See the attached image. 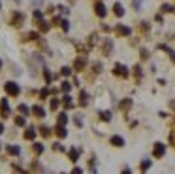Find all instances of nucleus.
I'll use <instances>...</instances> for the list:
<instances>
[{
    "label": "nucleus",
    "mask_w": 175,
    "mask_h": 174,
    "mask_svg": "<svg viewBox=\"0 0 175 174\" xmlns=\"http://www.w3.org/2000/svg\"><path fill=\"white\" fill-rule=\"evenodd\" d=\"M169 108H171V110H175V100H171V102H169Z\"/></svg>",
    "instance_id": "obj_50"
},
{
    "label": "nucleus",
    "mask_w": 175,
    "mask_h": 174,
    "mask_svg": "<svg viewBox=\"0 0 175 174\" xmlns=\"http://www.w3.org/2000/svg\"><path fill=\"white\" fill-rule=\"evenodd\" d=\"M113 32H115V36H119V38H126V36L132 34V29L128 27V25H124V23H117L115 27H113Z\"/></svg>",
    "instance_id": "obj_2"
},
{
    "label": "nucleus",
    "mask_w": 175,
    "mask_h": 174,
    "mask_svg": "<svg viewBox=\"0 0 175 174\" xmlns=\"http://www.w3.org/2000/svg\"><path fill=\"white\" fill-rule=\"evenodd\" d=\"M164 155H166V144H164V142H154L153 157H154V159H162Z\"/></svg>",
    "instance_id": "obj_5"
},
{
    "label": "nucleus",
    "mask_w": 175,
    "mask_h": 174,
    "mask_svg": "<svg viewBox=\"0 0 175 174\" xmlns=\"http://www.w3.org/2000/svg\"><path fill=\"white\" fill-rule=\"evenodd\" d=\"M141 4H143V0H134L132 6H134V10H136V12H141Z\"/></svg>",
    "instance_id": "obj_40"
},
{
    "label": "nucleus",
    "mask_w": 175,
    "mask_h": 174,
    "mask_svg": "<svg viewBox=\"0 0 175 174\" xmlns=\"http://www.w3.org/2000/svg\"><path fill=\"white\" fill-rule=\"evenodd\" d=\"M74 123L79 127V129L83 127V119H81V116H74Z\"/></svg>",
    "instance_id": "obj_43"
},
{
    "label": "nucleus",
    "mask_w": 175,
    "mask_h": 174,
    "mask_svg": "<svg viewBox=\"0 0 175 174\" xmlns=\"http://www.w3.org/2000/svg\"><path fill=\"white\" fill-rule=\"evenodd\" d=\"M158 49H162V51H166V53L169 55V59H171V63L175 64V51L171 48H168L166 44H158Z\"/></svg>",
    "instance_id": "obj_18"
},
{
    "label": "nucleus",
    "mask_w": 175,
    "mask_h": 174,
    "mask_svg": "<svg viewBox=\"0 0 175 174\" xmlns=\"http://www.w3.org/2000/svg\"><path fill=\"white\" fill-rule=\"evenodd\" d=\"M140 59H141V61H149V59H151V53H149V49H145V48L140 49Z\"/></svg>",
    "instance_id": "obj_29"
},
{
    "label": "nucleus",
    "mask_w": 175,
    "mask_h": 174,
    "mask_svg": "<svg viewBox=\"0 0 175 174\" xmlns=\"http://www.w3.org/2000/svg\"><path fill=\"white\" fill-rule=\"evenodd\" d=\"M85 66H87V55H79V57L75 59V63H74V70H77V72H83Z\"/></svg>",
    "instance_id": "obj_8"
},
{
    "label": "nucleus",
    "mask_w": 175,
    "mask_h": 174,
    "mask_svg": "<svg viewBox=\"0 0 175 174\" xmlns=\"http://www.w3.org/2000/svg\"><path fill=\"white\" fill-rule=\"evenodd\" d=\"M42 19H43V13L42 12H40V10H34V21H42Z\"/></svg>",
    "instance_id": "obj_41"
},
{
    "label": "nucleus",
    "mask_w": 175,
    "mask_h": 174,
    "mask_svg": "<svg viewBox=\"0 0 175 174\" xmlns=\"http://www.w3.org/2000/svg\"><path fill=\"white\" fill-rule=\"evenodd\" d=\"M0 68H2V61H0Z\"/></svg>",
    "instance_id": "obj_52"
},
{
    "label": "nucleus",
    "mask_w": 175,
    "mask_h": 174,
    "mask_svg": "<svg viewBox=\"0 0 175 174\" xmlns=\"http://www.w3.org/2000/svg\"><path fill=\"white\" fill-rule=\"evenodd\" d=\"M94 163H96V157L92 155V157H90V161H89V165H90V167H89V168H90V172H96V167H94Z\"/></svg>",
    "instance_id": "obj_44"
},
{
    "label": "nucleus",
    "mask_w": 175,
    "mask_h": 174,
    "mask_svg": "<svg viewBox=\"0 0 175 174\" xmlns=\"http://www.w3.org/2000/svg\"><path fill=\"white\" fill-rule=\"evenodd\" d=\"M17 110H19V114H21V116H25V117H27V116L30 114V112H32V110H30L27 104H23V102L19 104V108H17Z\"/></svg>",
    "instance_id": "obj_26"
},
{
    "label": "nucleus",
    "mask_w": 175,
    "mask_h": 174,
    "mask_svg": "<svg viewBox=\"0 0 175 174\" xmlns=\"http://www.w3.org/2000/svg\"><path fill=\"white\" fill-rule=\"evenodd\" d=\"M158 116H160L162 119H166V117H168V112H158Z\"/></svg>",
    "instance_id": "obj_49"
},
{
    "label": "nucleus",
    "mask_w": 175,
    "mask_h": 174,
    "mask_svg": "<svg viewBox=\"0 0 175 174\" xmlns=\"http://www.w3.org/2000/svg\"><path fill=\"white\" fill-rule=\"evenodd\" d=\"M154 21H156V23H164V17H162V13H156V15H154Z\"/></svg>",
    "instance_id": "obj_46"
},
{
    "label": "nucleus",
    "mask_w": 175,
    "mask_h": 174,
    "mask_svg": "<svg viewBox=\"0 0 175 174\" xmlns=\"http://www.w3.org/2000/svg\"><path fill=\"white\" fill-rule=\"evenodd\" d=\"M74 99L68 95V93H64V99H62V104H64V108H74V102H72Z\"/></svg>",
    "instance_id": "obj_23"
},
{
    "label": "nucleus",
    "mask_w": 175,
    "mask_h": 174,
    "mask_svg": "<svg viewBox=\"0 0 175 174\" xmlns=\"http://www.w3.org/2000/svg\"><path fill=\"white\" fill-rule=\"evenodd\" d=\"M25 123H27V121H25V116L15 117V125H17V127H25Z\"/></svg>",
    "instance_id": "obj_38"
},
{
    "label": "nucleus",
    "mask_w": 175,
    "mask_h": 174,
    "mask_svg": "<svg viewBox=\"0 0 175 174\" xmlns=\"http://www.w3.org/2000/svg\"><path fill=\"white\" fill-rule=\"evenodd\" d=\"M6 151L9 153V155H21V148L15 146V144H8L6 146Z\"/></svg>",
    "instance_id": "obj_19"
},
{
    "label": "nucleus",
    "mask_w": 175,
    "mask_h": 174,
    "mask_svg": "<svg viewBox=\"0 0 175 174\" xmlns=\"http://www.w3.org/2000/svg\"><path fill=\"white\" fill-rule=\"evenodd\" d=\"M0 10H2V4H0Z\"/></svg>",
    "instance_id": "obj_53"
},
{
    "label": "nucleus",
    "mask_w": 175,
    "mask_h": 174,
    "mask_svg": "<svg viewBox=\"0 0 175 174\" xmlns=\"http://www.w3.org/2000/svg\"><path fill=\"white\" fill-rule=\"evenodd\" d=\"M81 148H70V151H68V157H70V161L72 163H77L79 161V155H81Z\"/></svg>",
    "instance_id": "obj_13"
},
{
    "label": "nucleus",
    "mask_w": 175,
    "mask_h": 174,
    "mask_svg": "<svg viewBox=\"0 0 175 174\" xmlns=\"http://www.w3.org/2000/svg\"><path fill=\"white\" fill-rule=\"evenodd\" d=\"M98 32H92L90 34V36H89V48H92V45H96V44H98Z\"/></svg>",
    "instance_id": "obj_27"
},
{
    "label": "nucleus",
    "mask_w": 175,
    "mask_h": 174,
    "mask_svg": "<svg viewBox=\"0 0 175 174\" xmlns=\"http://www.w3.org/2000/svg\"><path fill=\"white\" fill-rule=\"evenodd\" d=\"M25 21V13L21 12H15L13 13V17H12V21H9V25H13V27H21V23Z\"/></svg>",
    "instance_id": "obj_12"
},
{
    "label": "nucleus",
    "mask_w": 175,
    "mask_h": 174,
    "mask_svg": "<svg viewBox=\"0 0 175 174\" xmlns=\"http://www.w3.org/2000/svg\"><path fill=\"white\" fill-rule=\"evenodd\" d=\"M130 76H134V80H136V83L140 85L141 83V78H143V70H141V64H134L132 70H130Z\"/></svg>",
    "instance_id": "obj_7"
},
{
    "label": "nucleus",
    "mask_w": 175,
    "mask_h": 174,
    "mask_svg": "<svg viewBox=\"0 0 175 174\" xmlns=\"http://www.w3.org/2000/svg\"><path fill=\"white\" fill-rule=\"evenodd\" d=\"M47 95H49L47 89H42V91H40V97H42V99H47Z\"/></svg>",
    "instance_id": "obj_48"
},
{
    "label": "nucleus",
    "mask_w": 175,
    "mask_h": 174,
    "mask_svg": "<svg viewBox=\"0 0 175 174\" xmlns=\"http://www.w3.org/2000/svg\"><path fill=\"white\" fill-rule=\"evenodd\" d=\"M72 70H74V66H62V68H60V74H62L64 78H68V76H72Z\"/></svg>",
    "instance_id": "obj_30"
},
{
    "label": "nucleus",
    "mask_w": 175,
    "mask_h": 174,
    "mask_svg": "<svg viewBox=\"0 0 175 174\" xmlns=\"http://www.w3.org/2000/svg\"><path fill=\"white\" fill-rule=\"evenodd\" d=\"M113 76H117V78H121V80H128L130 78V68L122 63H115L113 64Z\"/></svg>",
    "instance_id": "obj_1"
},
{
    "label": "nucleus",
    "mask_w": 175,
    "mask_h": 174,
    "mask_svg": "<svg viewBox=\"0 0 175 174\" xmlns=\"http://www.w3.org/2000/svg\"><path fill=\"white\" fill-rule=\"evenodd\" d=\"M92 70H94V74H102L104 66H102V63H94V64H92Z\"/></svg>",
    "instance_id": "obj_36"
},
{
    "label": "nucleus",
    "mask_w": 175,
    "mask_h": 174,
    "mask_svg": "<svg viewBox=\"0 0 175 174\" xmlns=\"http://www.w3.org/2000/svg\"><path fill=\"white\" fill-rule=\"evenodd\" d=\"M43 78H45V81H47V83H51V80H53V74H51L49 70L45 68V70H43Z\"/></svg>",
    "instance_id": "obj_42"
},
{
    "label": "nucleus",
    "mask_w": 175,
    "mask_h": 174,
    "mask_svg": "<svg viewBox=\"0 0 175 174\" xmlns=\"http://www.w3.org/2000/svg\"><path fill=\"white\" fill-rule=\"evenodd\" d=\"M36 132H38V131H36L34 129V127H28V129L27 131H25V140H34V138H36Z\"/></svg>",
    "instance_id": "obj_21"
},
{
    "label": "nucleus",
    "mask_w": 175,
    "mask_h": 174,
    "mask_svg": "<svg viewBox=\"0 0 175 174\" xmlns=\"http://www.w3.org/2000/svg\"><path fill=\"white\" fill-rule=\"evenodd\" d=\"M56 10H60V13H64V15H68V13H70V10L66 8V6H59Z\"/></svg>",
    "instance_id": "obj_47"
},
{
    "label": "nucleus",
    "mask_w": 175,
    "mask_h": 174,
    "mask_svg": "<svg viewBox=\"0 0 175 174\" xmlns=\"http://www.w3.org/2000/svg\"><path fill=\"white\" fill-rule=\"evenodd\" d=\"M30 110H32V114H34L36 117H40V119H43V117H45V110H43V106H40V104H34Z\"/></svg>",
    "instance_id": "obj_14"
},
{
    "label": "nucleus",
    "mask_w": 175,
    "mask_h": 174,
    "mask_svg": "<svg viewBox=\"0 0 175 174\" xmlns=\"http://www.w3.org/2000/svg\"><path fill=\"white\" fill-rule=\"evenodd\" d=\"M55 132H56V136H59V138H66V136H68L66 125H56V127H55Z\"/></svg>",
    "instance_id": "obj_20"
},
{
    "label": "nucleus",
    "mask_w": 175,
    "mask_h": 174,
    "mask_svg": "<svg viewBox=\"0 0 175 174\" xmlns=\"http://www.w3.org/2000/svg\"><path fill=\"white\" fill-rule=\"evenodd\" d=\"M0 148H2V144H0Z\"/></svg>",
    "instance_id": "obj_54"
},
{
    "label": "nucleus",
    "mask_w": 175,
    "mask_h": 174,
    "mask_svg": "<svg viewBox=\"0 0 175 174\" xmlns=\"http://www.w3.org/2000/svg\"><path fill=\"white\" fill-rule=\"evenodd\" d=\"M132 106H134V100L130 99V97H126V99H122V100L119 102V110H121V112H124V114L132 108Z\"/></svg>",
    "instance_id": "obj_10"
},
{
    "label": "nucleus",
    "mask_w": 175,
    "mask_h": 174,
    "mask_svg": "<svg viewBox=\"0 0 175 174\" xmlns=\"http://www.w3.org/2000/svg\"><path fill=\"white\" fill-rule=\"evenodd\" d=\"M94 13L98 15L100 19H106V15H107V8H106V4L102 2V0H96V2H94Z\"/></svg>",
    "instance_id": "obj_6"
},
{
    "label": "nucleus",
    "mask_w": 175,
    "mask_h": 174,
    "mask_svg": "<svg viewBox=\"0 0 175 174\" xmlns=\"http://www.w3.org/2000/svg\"><path fill=\"white\" fill-rule=\"evenodd\" d=\"M32 150H34V153H38V155H40V153H43L45 148H43L42 142H34V144H32Z\"/></svg>",
    "instance_id": "obj_28"
},
{
    "label": "nucleus",
    "mask_w": 175,
    "mask_h": 174,
    "mask_svg": "<svg viewBox=\"0 0 175 174\" xmlns=\"http://www.w3.org/2000/svg\"><path fill=\"white\" fill-rule=\"evenodd\" d=\"M151 165H153V161H151V159H143V161L140 163V170H141V172H145V170H149V168H151Z\"/></svg>",
    "instance_id": "obj_25"
},
{
    "label": "nucleus",
    "mask_w": 175,
    "mask_h": 174,
    "mask_svg": "<svg viewBox=\"0 0 175 174\" xmlns=\"http://www.w3.org/2000/svg\"><path fill=\"white\" fill-rule=\"evenodd\" d=\"M140 30L141 32H149V30H151V25H149L147 21H141L140 23Z\"/></svg>",
    "instance_id": "obj_33"
},
{
    "label": "nucleus",
    "mask_w": 175,
    "mask_h": 174,
    "mask_svg": "<svg viewBox=\"0 0 175 174\" xmlns=\"http://www.w3.org/2000/svg\"><path fill=\"white\" fill-rule=\"evenodd\" d=\"M40 135H42V136H49L51 135V129H49V127H40Z\"/></svg>",
    "instance_id": "obj_39"
},
{
    "label": "nucleus",
    "mask_w": 175,
    "mask_h": 174,
    "mask_svg": "<svg viewBox=\"0 0 175 174\" xmlns=\"http://www.w3.org/2000/svg\"><path fill=\"white\" fill-rule=\"evenodd\" d=\"M160 12H162V13H173V12H175V6H173V4H162V6H160Z\"/></svg>",
    "instance_id": "obj_24"
},
{
    "label": "nucleus",
    "mask_w": 175,
    "mask_h": 174,
    "mask_svg": "<svg viewBox=\"0 0 175 174\" xmlns=\"http://www.w3.org/2000/svg\"><path fill=\"white\" fill-rule=\"evenodd\" d=\"M113 13H115L117 15V17H124V6H122V4L121 2H115V4H113Z\"/></svg>",
    "instance_id": "obj_15"
},
{
    "label": "nucleus",
    "mask_w": 175,
    "mask_h": 174,
    "mask_svg": "<svg viewBox=\"0 0 175 174\" xmlns=\"http://www.w3.org/2000/svg\"><path fill=\"white\" fill-rule=\"evenodd\" d=\"M68 114H66V112H62V114H59V117H56V125H66L68 123Z\"/></svg>",
    "instance_id": "obj_22"
},
{
    "label": "nucleus",
    "mask_w": 175,
    "mask_h": 174,
    "mask_svg": "<svg viewBox=\"0 0 175 174\" xmlns=\"http://www.w3.org/2000/svg\"><path fill=\"white\" fill-rule=\"evenodd\" d=\"M113 48H115V44H113L111 38L100 40V49H102V55H104V57H109V55L113 53Z\"/></svg>",
    "instance_id": "obj_3"
},
{
    "label": "nucleus",
    "mask_w": 175,
    "mask_h": 174,
    "mask_svg": "<svg viewBox=\"0 0 175 174\" xmlns=\"http://www.w3.org/2000/svg\"><path fill=\"white\" fill-rule=\"evenodd\" d=\"M79 106H89V93H87L85 89H81L79 91Z\"/></svg>",
    "instance_id": "obj_17"
},
{
    "label": "nucleus",
    "mask_w": 175,
    "mask_h": 174,
    "mask_svg": "<svg viewBox=\"0 0 175 174\" xmlns=\"http://www.w3.org/2000/svg\"><path fill=\"white\" fill-rule=\"evenodd\" d=\"M169 142H171V146L175 148V121L171 123V132H169Z\"/></svg>",
    "instance_id": "obj_32"
},
{
    "label": "nucleus",
    "mask_w": 175,
    "mask_h": 174,
    "mask_svg": "<svg viewBox=\"0 0 175 174\" xmlns=\"http://www.w3.org/2000/svg\"><path fill=\"white\" fill-rule=\"evenodd\" d=\"M38 25H40V30H42V32H47V30H49V23H47V21H43V19H42V21H40Z\"/></svg>",
    "instance_id": "obj_37"
},
{
    "label": "nucleus",
    "mask_w": 175,
    "mask_h": 174,
    "mask_svg": "<svg viewBox=\"0 0 175 174\" xmlns=\"http://www.w3.org/2000/svg\"><path fill=\"white\" fill-rule=\"evenodd\" d=\"M9 112H12V108H9V102H8L6 97H4V99L0 100V114H2V117H9Z\"/></svg>",
    "instance_id": "obj_9"
},
{
    "label": "nucleus",
    "mask_w": 175,
    "mask_h": 174,
    "mask_svg": "<svg viewBox=\"0 0 175 174\" xmlns=\"http://www.w3.org/2000/svg\"><path fill=\"white\" fill-rule=\"evenodd\" d=\"M109 142H111V146H115V148H124L126 146V140L121 135H113Z\"/></svg>",
    "instance_id": "obj_11"
},
{
    "label": "nucleus",
    "mask_w": 175,
    "mask_h": 174,
    "mask_svg": "<svg viewBox=\"0 0 175 174\" xmlns=\"http://www.w3.org/2000/svg\"><path fill=\"white\" fill-rule=\"evenodd\" d=\"M60 89H62L64 93H70V89H72V83H70L68 80H64L62 83H60Z\"/></svg>",
    "instance_id": "obj_31"
},
{
    "label": "nucleus",
    "mask_w": 175,
    "mask_h": 174,
    "mask_svg": "<svg viewBox=\"0 0 175 174\" xmlns=\"http://www.w3.org/2000/svg\"><path fill=\"white\" fill-rule=\"evenodd\" d=\"M53 150H56V151H64V146L60 144V142H55V144H53Z\"/></svg>",
    "instance_id": "obj_45"
},
{
    "label": "nucleus",
    "mask_w": 175,
    "mask_h": 174,
    "mask_svg": "<svg viewBox=\"0 0 175 174\" xmlns=\"http://www.w3.org/2000/svg\"><path fill=\"white\" fill-rule=\"evenodd\" d=\"M98 117H100L102 121H106V123H109L113 114H111V110H98Z\"/></svg>",
    "instance_id": "obj_16"
},
{
    "label": "nucleus",
    "mask_w": 175,
    "mask_h": 174,
    "mask_svg": "<svg viewBox=\"0 0 175 174\" xmlns=\"http://www.w3.org/2000/svg\"><path fill=\"white\" fill-rule=\"evenodd\" d=\"M4 132V123H0V135Z\"/></svg>",
    "instance_id": "obj_51"
},
{
    "label": "nucleus",
    "mask_w": 175,
    "mask_h": 174,
    "mask_svg": "<svg viewBox=\"0 0 175 174\" xmlns=\"http://www.w3.org/2000/svg\"><path fill=\"white\" fill-rule=\"evenodd\" d=\"M49 106H51V110H56V108H59V106H60L59 99H55V97H53V99L49 100Z\"/></svg>",
    "instance_id": "obj_35"
},
{
    "label": "nucleus",
    "mask_w": 175,
    "mask_h": 174,
    "mask_svg": "<svg viewBox=\"0 0 175 174\" xmlns=\"http://www.w3.org/2000/svg\"><path fill=\"white\" fill-rule=\"evenodd\" d=\"M4 91H6L9 97H19V93H21V87L15 83V81H6V83H4Z\"/></svg>",
    "instance_id": "obj_4"
},
{
    "label": "nucleus",
    "mask_w": 175,
    "mask_h": 174,
    "mask_svg": "<svg viewBox=\"0 0 175 174\" xmlns=\"http://www.w3.org/2000/svg\"><path fill=\"white\" fill-rule=\"evenodd\" d=\"M60 27H62L64 32H68V30H70V21H68V19H60Z\"/></svg>",
    "instance_id": "obj_34"
}]
</instances>
